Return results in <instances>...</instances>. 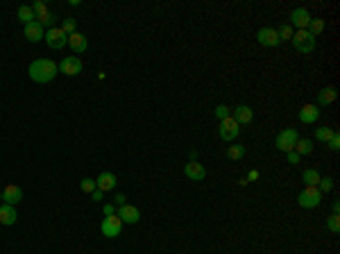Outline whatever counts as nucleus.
I'll return each instance as SVG.
<instances>
[{
	"label": "nucleus",
	"mask_w": 340,
	"mask_h": 254,
	"mask_svg": "<svg viewBox=\"0 0 340 254\" xmlns=\"http://www.w3.org/2000/svg\"><path fill=\"white\" fill-rule=\"evenodd\" d=\"M57 73H59V66L52 59H45V57L34 59V61L30 64V68H27L30 80L36 82V84H48V82H52Z\"/></svg>",
	"instance_id": "1"
},
{
	"label": "nucleus",
	"mask_w": 340,
	"mask_h": 254,
	"mask_svg": "<svg viewBox=\"0 0 340 254\" xmlns=\"http://www.w3.org/2000/svg\"><path fill=\"white\" fill-rule=\"evenodd\" d=\"M297 204L302 209H315L322 204V193L317 186H304V190L297 195Z\"/></svg>",
	"instance_id": "2"
},
{
	"label": "nucleus",
	"mask_w": 340,
	"mask_h": 254,
	"mask_svg": "<svg viewBox=\"0 0 340 254\" xmlns=\"http://www.w3.org/2000/svg\"><path fill=\"white\" fill-rule=\"evenodd\" d=\"M290 41H293V48L302 54H311L315 50V36H311L306 30H297Z\"/></svg>",
	"instance_id": "3"
},
{
	"label": "nucleus",
	"mask_w": 340,
	"mask_h": 254,
	"mask_svg": "<svg viewBox=\"0 0 340 254\" xmlns=\"http://www.w3.org/2000/svg\"><path fill=\"white\" fill-rule=\"evenodd\" d=\"M299 134L297 130H293V127H286V130H281L279 134L275 136V148L281 150V152H290V150L295 148V143H297Z\"/></svg>",
	"instance_id": "4"
},
{
	"label": "nucleus",
	"mask_w": 340,
	"mask_h": 254,
	"mask_svg": "<svg viewBox=\"0 0 340 254\" xmlns=\"http://www.w3.org/2000/svg\"><path fill=\"white\" fill-rule=\"evenodd\" d=\"M218 136H220L225 143H234L240 136V125L231 116L225 118V120H220V125H218Z\"/></svg>",
	"instance_id": "5"
},
{
	"label": "nucleus",
	"mask_w": 340,
	"mask_h": 254,
	"mask_svg": "<svg viewBox=\"0 0 340 254\" xmlns=\"http://www.w3.org/2000/svg\"><path fill=\"white\" fill-rule=\"evenodd\" d=\"M100 231H102V236H107V238H118L122 231V220L118 216H107L102 220V225H100Z\"/></svg>",
	"instance_id": "6"
},
{
	"label": "nucleus",
	"mask_w": 340,
	"mask_h": 254,
	"mask_svg": "<svg viewBox=\"0 0 340 254\" xmlns=\"http://www.w3.org/2000/svg\"><path fill=\"white\" fill-rule=\"evenodd\" d=\"M43 39H45V43H48L50 48H54V50H61L63 45H68V36L63 34V30L61 27H57V25L50 27V30L45 32Z\"/></svg>",
	"instance_id": "7"
},
{
	"label": "nucleus",
	"mask_w": 340,
	"mask_h": 254,
	"mask_svg": "<svg viewBox=\"0 0 340 254\" xmlns=\"http://www.w3.org/2000/svg\"><path fill=\"white\" fill-rule=\"evenodd\" d=\"M311 12H308L306 7H295L293 12H290V27H297V30H306L308 23H311Z\"/></svg>",
	"instance_id": "8"
},
{
	"label": "nucleus",
	"mask_w": 340,
	"mask_h": 254,
	"mask_svg": "<svg viewBox=\"0 0 340 254\" xmlns=\"http://www.w3.org/2000/svg\"><path fill=\"white\" fill-rule=\"evenodd\" d=\"M256 41H258V45H263V48H277V45L281 43L277 30H272V27H261V30L256 32Z\"/></svg>",
	"instance_id": "9"
},
{
	"label": "nucleus",
	"mask_w": 340,
	"mask_h": 254,
	"mask_svg": "<svg viewBox=\"0 0 340 254\" xmlns=\"http://www.w3.org/2000/svg\"><path fill=\"white\" fill-rule=\"evenodd\" d=\"M57 66H59V73H63V75H68V77H75L82 73V59L80 57H63Z\"/></svg>",
	"instance_id": "10"
},
{
	"label": "nucleus",
	"mask_w": 340,
	"mask_h": 254,
	"mask_svg": "<svg viewBox=\"0 0 340 254\" xmlns=\"http://www.w3.org/2000/svg\"><path fill=\"white\" fill-rule=\"evenodd\" d=\"M116 216L122 220V225H136V222L141 220V211L136 207H131V204H122V207H118Z\"/></svg>",
	"instance_id": "11"
},
{
	"label": "nucleus",
	"mask_w": 340,
	"mask_h": 254,
	"mask_svg": "<svg viewBox=\"0 0 340 254\" xmlns=\"http://www.w3.org/2000/svg\"><path fill=\"white\" fill-rule=\"evenodd\" d=\"M231 118L238 125H249L254 118V109L247 107V104H236V109H231Z\"/></svg>",
	"instance_id": "12"
},
{
	"label": "nucleus",
	"mask_w": 340,
	"mask_h": 254,
	"mask_svg": "<svg viewBox=\"0 0 340 254\" xmlns=\"http://www.w3.org/2000/svg\"><path fill=\"white\" fill-rule=\"evenodd\" d=\"M95 186H98V190H102V193H107V190H113L118 186V179L113 172L109 170H102L98 177H95Z\"/></svg>",
	"instance_id": "13"
},
{
	"label": "nucleus",
	"mask_w": 340,
	"mask_h": 254,
	"mask_svg": "<svg viewBox=\"0 0 340 254\" xmlns=\"http://www.w3.org/2000/svg\"><path fill=\"white\" fill-rule=\"evenodd\" d=\"M297 118L304 125H313V122H317V118H320V107H317V104H304V107L299 109Z\"/></svg>",
	"instance_id": "14"
},
{
	"label": "nucleus",
	"mask_w": 340,
	"mask_h": 254,
	"mask_svg": "<svg viewBox=\"0 0 340 254\" xmlns=\"http://www.w3.org/2000/svg\"><path fill=\"white\" fill-rule=\"evenodd\" d=\"M23 36H25V39L30 41V43H39V41L45 36V30L41 27V23H39V21L27 23V25L23 27Z\"/></svg>",
	"instance_id": "15"
},
{
	"label": "nucleus",
	"mask_w": 340,
	"mask_h": 254,
	"mask_svg": "<svg viewBox=\"0 0 340 254\" xmlns=\"http://www.w3.org/2000/svg\"><path fill=\"white\" fill-rule=\"evenodd\" d=\"M184 175L193 181H202L204 177H207V168H204L199 161H188L184 166Z\"/></svg>",
	"instance_id": "16"
},
{
	"label": "nucleus",
	"mask_w": 340,
	"mask_h": 254,
	"mask_svg": "<svg viewBox=\"0 0 340 254\" xmlns=\"http://www.w3.org/2000/svg\"><path fill=\"white\" fill-rule=\"evenodd\" d=\"M23 200V190H21V186H16V184H7L3 188V202L5 204H12V207H16L18 202Z\"/></svg>",
	"instance_id": "17"
},
{
	"label": "nucleus",
	"mask_w": 340,
	"mask_h": 254,
	"mask_svg": "<svg viewBox=\"0 0 340 254\" xmlns=\"http://www.w3.org/2000/svg\"><path fill=\"white\" fill-rule=\"evenodd\" d=\"M68 45H71L73 52L82 54V52H86V50H89V39H86L82 32H73V34L68 36Z\"/></svg>",
	"instance_id": "18"
},
{
	"label": "nucleus",
	"mask_w": 340,
	"mask_h": 254,
	"mask_svg": "<svg viewBox=\"0 0 340 254\" xmlns=\"http://www.w3.org/2000/svg\"><path fill=\"white\" fill-rule=\"evenodd\" d=\"M335 98H338V91H335V86H324V89L317 91V107H329V104L335 102Z\"/></svg>",
	"instance_id": "19"
},
{
	"label": "nucleus",
	"mask_w": 340,
	"mask_h": 254,
	"mask_svg": "<svg viewBox=\"0 0 340 254\" xmlns=\"http://www.w3.org/2000/svg\"><path fill=\"white\" fill-rule=\"evenodd\" d=\"M18 220V213H16V207H12V204H0V225L9 227L14 225V222Z\"/></svg>",
	"instance_id": "20"
},
{
	"label": "nucleus",
	"mask_w": 340,
	"mask_h": 254,
	"mask_svg": "<svg viewBox=\"0 0 340 254\" xmlns=\"http://www.w3.org/2000/svg\"><path fill=\"white\" fill-rule=\"evenodd\" d=\"M16 16H18V21H21L23 25H27V23H34V21H36V16H34V12H32L30 5H21V7H18V12H16Z\"/></svg>",
	"instance_id": "21"
},
{
	"label": "nucleus",
	"mask_w": 340,
	"mask_h": 254,
	"mask_svg": "<svg viewBox=\"0 0 340 254\" xmlns=\"http://www.w3.org/2000/svg\"><path fill=\"white\" fill-rule=\"evenodd\" d=\"M293 150L299 154V157H306V154H311V152H313V141H311V139H302V136H299Z\"/></svg>",
	"instance_id": "22"
},
{
	"label": "nucleus",
	"mask_w": 340,
	"mask_h": 254,
	"mask_svg": "<svg viewBox=\"0 0 340 254\" xmlns=\"http://www.w3.org/2000/svg\"><path fill=\"white\" fill-rule=\"evenodd\" d=\"M302 181L306 186H317V181H320V172H317L315 168H306V170L302 172Z\"/></svg>",
	"instance_id": "23"
},
{
	"label": "nucleus",
	"mask_w": 340,
	"mask_h": 254,
	"mask_svg": "<svg viewBox=\"0 0 340 254\" xmlns=\"http://www.w3.org/2000/svg\"><path fill=\"white\" fill-rule=\"evenodd\" d=\"M333 127H317L315 130V141H320V143H329L331 141V136H333Z\"/></svg>",
	"instance_id": "24"
},
{
	"label": "nucleus",
	"mask_w": 340,
	"mask_h": 254,
	"mask_svg": "<svg viewBox=\"0 0 340 254\" xmlns=\"http://www.w3.org/2000/svg\"><path fill=\"white\" fill-rule=\"evenodd\" d=\"M227 157L231 159V161H240V159L245 157V145H229V148H227Z\"/></svg>",
	"instance_id": "25"
},
{
	"label": "nucleus",
	"mask_w": 340,
	"mask_h": 254,
	"mask_svg": "<svg viewBox=\"0 0 340 254\" xmlns=\"http://www.w3.org/2000/svg\"><path fill=\"white\" fill-rule=\"evenodd\" d=\"M322 30H324V21H322V18H311V23H308V27H306L308 34L317 36V34H322Z\"/></svg>",
	"instance_id": "26"
},
{
	"label": "nucleus",
	"mask_w": 340,
	"mask_h": 254,
	"mask_svg": "<svg viewBox=\"0 0 340 254\" xmlns=\"http://www.w3.org/2000/svg\"><path fill=\"white\" fill-rule=\"evenodd\" d=\"M36 21L41 23V27H48V30H50V27H54V23H57V16H54V12H50V9H48V12H45L43 16H39Z\"/></svg>",
	"instance_id": "27"
},
{
	"label": "nucleus",
	"mask_w": 340,
	"mask_h": 254,
	"mask_svg": "<svg viewBox=\"0 0 340 254\" xmlns=\"http://www.w3.org/2000/svg\"><path fill=\"white\" fill-rule=\"evenodd\" d=\"M317 190H320L322 195L329 193V190H333V179H331V177H320V181H317Z\"/></svg>",
	"instance_id": "28"
},
{
	"label": "nucleus",
	"mask_w": 340,
	"mask_h": 254,
	"mask_svg": "<svg viewBox=\"0 0 340 254\" xmlns=\"http://www.w3.org/2000/svg\"><path fill=\"white\" fill-rule=\"evenodd\" d=\"M326 229H329L331 234H338L340 231V216H333V213H331V216L326 218Z\"/></svg>",
	"instance_id": "29"
},
{
	"label": "nucleus",
	"mask_w": 340,
	"mask_h": 254,
	"mask_svg": "<svg viewBox=\"0 0 340 254\" xmlns=\"http://www.w3.org/2000/svg\"><path fill=\"white\" fill-rule=\"evenodd\" d=\"M61 30H63V34H66V36H71L73 32H77V21H75V18H63Z\"/></svg>",
	"instance_id": "30"
},
{
	"label": "nucleus",
	"mask_w": 340,
	"mask_h": 254,
	"mask_svg": "<svg viewBox=\"0 0 340 254\" xmlns=\"http://www.w3.org/2000/svg\"><path fill=\"white\" fill-rule=\"evenodd\" d=\"M277 34H279V41H290V39H293V34H295V30L288 25V23H286V25H281L279 30H277Z\"/></svg>",
	"instance_id": "31"
},
{
	"label": "nucleus",
	"mask_w": 340,
	"mask_h": 254,
	"mask_svg": "<svg viewBox=\"0 0 340 254\" xmlns=\"http://www.w3.org/2000/svg\"><path fill=\"white\" fill-rule=\"evenodd\" d=\"M80 188H82V193H93L98 186H95V179H91V177H84V179L80 181Z\"/></svg>",
	"instance_id": "32"
},
{
	"label": "nucleus",
	"mask_w": 340,
	"mask_h": 254,
	"mask_svg": "<svg viewBox=\"0 0 340 254\" xmlns=\"http://www.w3.org/2000/svg\"><path fill=\"white\" fill-rule=\"evenodd\" d=\"M213 116H216L218 120H225V118H229V116H231V109L227 107V104H218L216 111H213Z\"/></svg>",
	"instance_id": "33"
},
{
	"label": "nucleus",
	"mask_w": 340,
	"mask_h": 254,
	"mask_svg": "<svg viewBox=\"0 0 340 254\" xmlns=\"http://www.w3.org/2000/svg\"><path fill=\"white\" fill-rule=\"evenodd\" d=\"M30 7H32V12H34V16H36V18H39V16H43V14L48 12V5H45L43 0H36V3H32Z\"/></svg>",
	"instance_id": "34"
},
{
	"label": "nucleus",
	"mask_w": 340,
	"mask_h": 254,
	"mask_svg": "<svg viewBox=\"0 0 340 254\" xmlns=\"http://www.w3.org/2000/svg\"><path fill=\"white\" fill-rule=\"evenodd\" d=\"M326 145H329V150L338 152V150H340V134H338V132H333V136H331V141Z\"/></svg>",
	"instance_id": "35"
},
{
	"label": "nucleus",
	"mask_w": 340,
	"mask_h": 254,
	"mask_svg": "<svg viewBox=\"0 0 340 254\" xmlns=\"http://www.w3.org/2000/svg\"><path fill=\"white\" fill-rule=\"evenodd\" d=\"M102 211H104V216H116L118 207H116L113 202H104V204H102Z\"/></svg>",
	"instance_id": "36"
},
{
	"label": "nucleus",
	"mask_w": 340,
	"mask_h": 254,
	"mask_svg": "<svg viewBox=\"0 0 340 254\" xmlns=\"http://www.w3.org/2000/svg\"><path fill=\"white\" fill-rule=\"evenodd\" d=\"M286 159H288V163H299V154L295 152V150H290V152H286Z\"/></svg>",
	"instance_id": "37"
},
{
	"label": "nucleus",
	"mask_w": 340,
	"mask_h": 254,
	"mask_svg": "<svg viewBox=\"0 0 340 254\" xmlns=\"http://www.w3.org/2000/svg\"><path fill=\"white\" fill-rule=\"evenodd\" d=\"M113 204L116 207H122V204H127V198L122 193H116V198H113Z\"/></svg>",
	"instance_id": "38"
},
{
	"label": "nucleus",
	"mask_w": 340,
	"mask_h": 254,
	"mask_svg": "<svg viewBox=\"0 0 340 254\" xmlns=\"http://www.w3.org/2000/svg\"><path fill=\"white\" fill-rule=\"evenodd\" d=\"M245 179H247V181H256V179H258V170H249Z\"/></svg>",
	"instance_id": "39"
},
{
	"label": "nucleus",
	"mask_w": 340,
	"mask_h": 254,
	"mask_svg": "<svg viewBox=\"0 0 340 254\" xmlns=\"http://www.w3.org/2000/svg\"><path fill=\"white\" fill-rule=\"evenodd\" d=\"M91 198H93V200H98V202H100V200L104 198V193H102V190H98V188H95L93 193H91Z\"/></svg>",
	"instance_id": "40"
},
{
	"label": "nucleus",
	"mask_w": 340,
	"mask_h": 254,
	"mask_svg": "<svg viewBox=\"0 0 340 254\" xmlns=\"http://www.w3.org/2000/svg\"><path fill=\"white\" fill-rule=\"evenodd\" d=\"M331 209H333V216H338V211H340V202H333V207H331Z\"/></svg>",
	"instance_id": "41"
},
{
	"label": "nucleus",
	"mask_w": 340,
	"mask_h": 254,
	"mask_svg": "<svg viewBox=\"0 0 340 254\" xmlns=\"http://www.w3.org/2000/svg\"><path fill=\"white\" fill-rule=\"evenodd\" d=\"M68 5H71V7H80L82 3H80V0H68Z\"/></svg>",
	"instance_id": "42"
},
{
	"label": "nucleus",
	"mask_w": 340,
	"mask_h": 254,
	"mask_svg": "<svg viewBox=\"0 0 340 254\" xmlns=\"http://www.w3.org/2000/svg\"><path fill=\"white\" fill-rule=\"evenodd\" d=\"M0 200H3V190H0Z\"/></svg>",
	"instance_id": "43"
}]
</instances>
